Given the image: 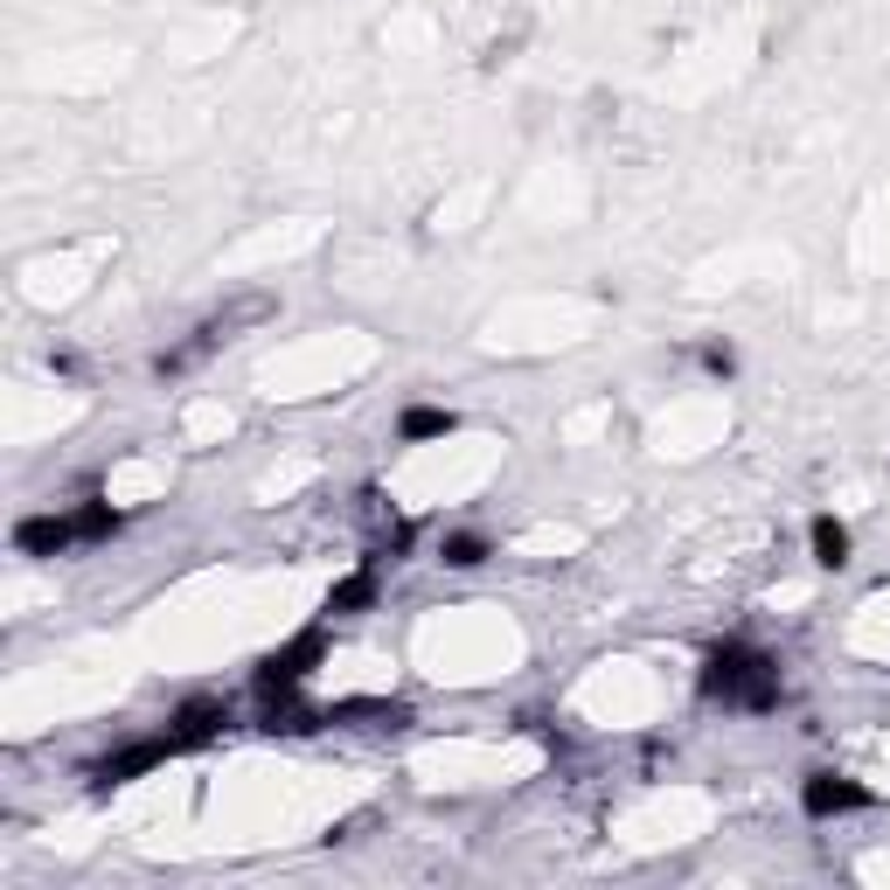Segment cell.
<instances>
[{
    "mask_svg": "<svg viewBox=\"0 0 890 890\" xmlns=\"http://www.w3.org/2000/svg\"><path fill=\"white\" fill-rule=\"evenodd\" d=\"M703 696L716 703H737V710H772L780 703V661L731 640V648H710L703 661Z\"/></svg>",
    "mask_w": 890,
    "mask_h": 890,
    "instance_id": "1",
    "label": "cell"
},
{
    "mask_svg": "<svg viewBox=\"0 0 890 890\" xmlns=\"http://www.w3.org/2000/svg\"><path fill=\"white\" fill-rule=\"evenodd\" d=\"M703 369H710V376H737V348H731V341H710V348H703Z\"/></svg>",
    "mask_w": 890,
    "mask_h": 890,
    "instance_id": "11",
    "label": "cell"
},
{
    "mask_svg": "<svg viewBox=\"0 0 890 890\" xmlns=\"http://www.w3.org/2000/svg\"><path fill=\"white\" fill-rule=\"evenodd\" d=\"M452 425H460V418H452V411H439V404H411L404 418H396V431H404V439H446Z\"/></svg>",
    "mask_w": 890,
    "mask_h": 890,
    "instance_id": "7",
    "label": "cell"
},
{
    "mask_svg": "<svg viewBox=\"0 0 890 890\" xmlns=\"http://www.w3.org/2000/svg\"><path fill=\"white\" fill-rule=\"evenodd\" d=\"M807 543H814V563H821V571H842V563H849V529L835 515H814Z\"/></svg>",
    "mask_w": 890,
    "mask_h": 890,
    "instance_id": "6",
    "label": "cell"
},
{
    "mask_svg": "<svg viewBox=\"0 0 890 890\" xmlns=\"http://www.w3.org/2000/svg\"><path fill=\"white\" fill-rule=\"evenodd\" d=\"M161 759H175L167 731H161V737H146V745H132V751H119V759H105L98 772H91V780H98V793H105V786H126L132 772H146V766H161Z\"/></svg>",
    "mask_w": 890,
    "mask_h": 890,
    "instance_id": "4",
    "label": "cell"
},
{
    "mask_svg": "<svg viewBox=\"0 0 890 890\" xmlns=\"http://www.w3.org/2000/svg\"><path fill=\"white\" fill-rule=\"evenodd\" d=\"M800 807L807 814H856V807H869V786H856L849 772H807V786H800Z\"/></svg>",
    "mask_w": 890,
    "mask_h": 890,
    "instance_id": "2",
    "label": "cell"
},
{
    "mask_svg": "<svg viewBox=\"0 0 890 890\" xmlns=\"http://www.w3.org/2000/svg\"><path fill=\"white\" fill-rule=\"evenodd\" d=\"M369 592H376V578H348V584L328 598V613H355V605H369Z\"/></svg>",
    "mask_w": 890,
    "mask_h": 890,
    "instance_id": "10",
    "label": "cell"
},
{
    "mask_svg": "<svg viewBox=\"0 0 890 890\" xmlns=\"http://www.w3.org/2000/svg\"><path fill=\"white\" fill-rule=\"evenodd\" d=\"M111 529H119V515H111V501H84V508H78V536H84V543L111 536Z\"/></svg>",
    "mask_w": 890,
    "mask_h": 890,
    "instance_id": "9",
    "label": "cell"
},
{
    "mask_svg": "<svg viewBox=\"0 0 890 890\" xmlns=\"http://www.w3.org/2000/svg\"><path fill=\"white\" fill-rule=\"evenodd\" d=\"M439 557L452 563V571H473V563H487V543H480V536H446Z\"/></svg>",
    "mask_w": 890,
    "mask_h": 890,
    "instance_id": "8",
    "label": "cell"
},
{
    "mask_svg": "<svg viewBox=\"0 0 890 890\" xmlns=\"http://www.w3.org/2000/svg\"><path fill=\"white\" fill-rule=\"evenodd\" d=\"M70 543H84L78 515H28L22 529H14V550L22 557H56V550H70Z\"/></svg>",
    "mask_w": 890,
    "mask_h": 890,
    "instance_id": "3",
    "label": "cell"
},
{
    "mask_svg": "<svg viewBox=\"0 0 890 890\" xmlns=\"http://www.w3.org/2000/svg\"><path fill=\"white\" fill-rule=\"evenodd\" d=\"M223 724H230V716H223V703H181V710H175V731H167V745H175V751L210 745Z\"/></svg>",
    "mask_w": 890,
    "mask_h": 890,
    "instance_id": "5",
    "label": "cell"
}]
</instances>
